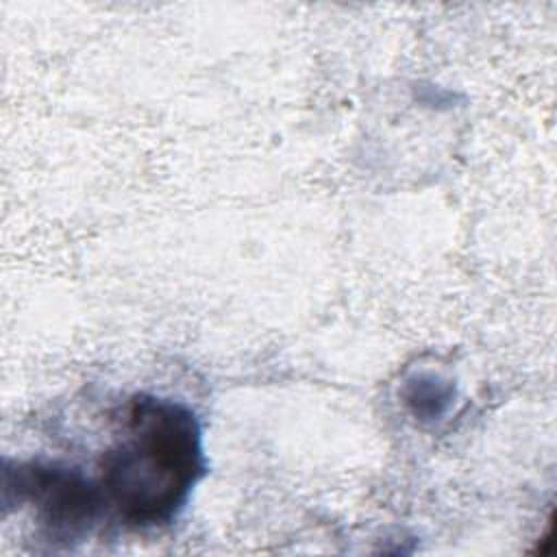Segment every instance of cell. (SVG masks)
<instances>
[{
  "mask_svg": "<svg viewBox=\"0 0 557 557\" xmlns=\"http://www.w3.org/2000/svg\"><path fill=\"white\" fill-rule=\"evenodd\" d=\"M117 422L94 479L104 513H115L128 529L172 522L207 468L196 413L178 400L135 394L120 409Z\"/></svg>",
  "mask_w": 557,
  "mask_h": 557,
  "instance_id": "obj_1",
  "label": "cell"
},
{
  "mask_svg": "<svg viewBox=\"0 0 557 557\" xmlns=\"http://www.w3.org/2000/svg\"><path fill=\"white\" fill-rule=\"evenodd\" d=\"M4 496H15L35 509L50 540L72 542L89 533L104 513L94 479L63 463L20 461L4 470Z\"/></svg>",
  "mask_w": 557,
  "mask_h": 557,
  "instance_id": "obj_2",
  "label": "cell"
}]
</instances>
